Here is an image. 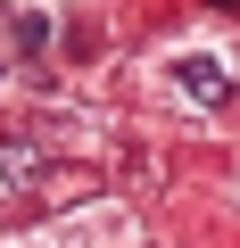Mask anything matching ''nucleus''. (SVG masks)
I'll return each mask as SVG.
<instances>
[{
    "label": "nucleus",
    "instance_id": "obj_1",
    "mask_svg": "<svg viewBox=\"0 0 240 248\" xmlns=\"http://www.w3.org/2000/svg\"><path fill=\"white\" fill-rule=\"evenodd\" d=\"M232 83H240V50H232V42H182V50L158 58V91H166L191 124L215 116V108L232 99Z\"/></svg>",
    "mask_w": 240,
    "mask_h": 248
},
{
    "label": "nucleus",
    "instance_id": "obj_2",
    "mask_svg": "<svg viewBox=\"0 0 240 248\" xmlns=\"http://www.w3.org/2000/svg\"><path fill=\"white\" fill-rule=\"evenodd\" d=\"M42 248H133V215L125 207H83L75 223L42 232Z\"/></svg>",
    "mask_w": 240,
    "mask_h": 248
}]
</instances>
